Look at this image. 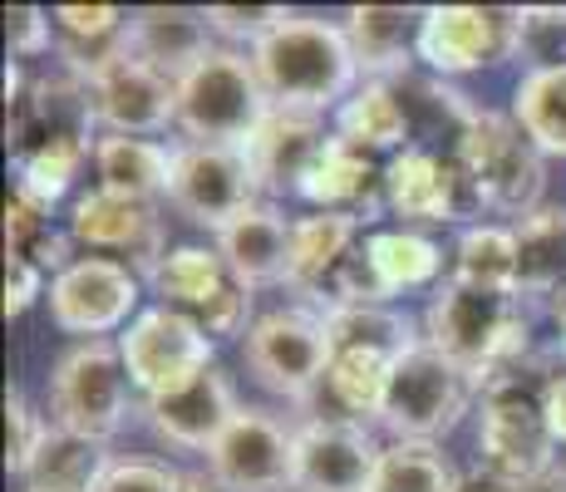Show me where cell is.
Listing matches in <instances>:
<instances>
[{
  "instance_id": "1",
  "label": "cell",
  "mask_w": 566,
  "mask_h": 492,
  "mask_svg": "<svg viewBox=\"0 0 566 492\" xmlns=\"http://www.w3.org/2000/svg\"><path fill=\"white\" fill-rule=\"evenodd\" d=\"M256 80L266 90L271 104L281 108H340L345 98L360 90V60L350 50L345 25H331L321 15H296L291 10L271 35H261L252 45Z\"/></svg>"
},
{
  "instance_id": "2",
  "label": "cell",
  "mask_w": 566,
  "mask_h": 492,
  "mask_svg": "<svg viewBox=\"0 0 566 492\" xmlns=\"http://www.w3.org/2000/svg\"><path fill=\"white\" fill-rule=\"evenodd\" d=\"M423 341L459 359L478 385L497 375V369L527 359L532 349V315L522 295L473 291L463 281H443L433 291L429 311H423Z\"/></svg>"
},
{
  "instance_id": "3",
  "label": "cell",
  "mask_w": 566,
  "mask_h": 492,
  "mask_svg": "<svg viewBox=\"0 0 566 492\" xmlns=\"http://www.w3.org/2000/svg\"><path fill=\"white\" fill-rule=\"evenodd\" d=\"M552 369L542 359H517V365L497 369L483 385V429H478V453H483V473L503 478V483H527V478L547 473L552 439L547 414H542V389H547Z\"/></svg>"
},
{
  "instance_id": "4",
  "label": "cell",
  "mask_w": 566,
  "mask_h": 492,
  "mask_svg": "<svg viewBox=\"0 0 566 492\" xmlns=\"http://www.w3.org/2000/svg\"><path fill=\"white\" fill-rule=\"evenodd\" d=\"M468 188H473L478 207L503 217H527L542 207V188H547V153L532 144L517 128L513 114H493V108H478L473 124L463 128V138L453 144Z\"/></svg>"
},
{
  "instance_id": "5",
  "label": "cell",
  "mask_w": 566,
  "mask_h": 492,
  "mask_svg": "<svg viewBox=\"0 0 566 492\" xmlns=\"http://www.w3.org/2000/svg\"><path fill=\"white\" fill-rule=\"evenodd\" d=\"M271 98L256 80L252 50L217 45L188 80H178V128L188 144H232L242 148L266 118Z\"/></svg>"
},
{
  "instance_id": "6",
  "label": "cell",
  "mask_w": 566,
  "mask_h": 492,
  "mask_svg": "<svg viewBox=\"0 0 566 492\" xmlns=\"http://www.w3.org/2000/svg\"><path fill=\"white\" fill-rule=\"evenodd\" d=\"M478 389L483 385L468 375L459 359H449L443 349H433L423 341V345H413L409 355H399L395 369H389L379 423H385L399 443H433L439 433L459 429V419L468 414Z\"/></svg>"
},
{
  "instance_id": "7",
  "label": "cell",
  "mask_w": 566,
  "mask_h": 492,
  "mask_svg": "<svg viewBox=\"0 0 566 492\" xmlns=\"http://www.w3.org/2000/svg\"><path fill=\"white\" fill-rule=\"evenodd\" d=\"M128 365L118 341H80L50 375V419L80 439H114L128 419Z\"/></svg>"
},
{
  "instance_id": "8",
  "label": "cell",
  "mask_w": 566,
  "mask_h": 492,
  "mask_svg": "<svg viewBox=\"0 0 566 492\" xmlns=\"http://www.w3.org/2000/svg\"><path fill=\"white\" fill-rule=\"evenodd\" d=\"M242 355L271 394L311 399L331 369V325L311 305H281L252 321V331L242 335Z\"/></svg>"
},
{
  "instance_id": "9",
  "label": "cell",
  "mask_w": 566,
  "mask_h": 492,
  "mask_svg": "<svg viewBox=\"0 0 566 492\" xmlns=\"http://www.w3.org/2000/svg\"><path fill=\"white\" fill-rule=\"evenodd\" d=\"M148 286H154L158 305L198 321L212 341H232V335L252 331L247 315H252V291L232 276V266L222 261V251L207 247H178L148 271Z\"/></svg>"
},
{
  "instance_id": "10",
  "label": "cell",
  "mask_w": 566,
  "mask_h": 492,
  "mask_svg": "<svg viewBox=\"0 0 566 492\" xmlns=\"http://www.w3.org/2000/svg\"><path fill=\"white\" fill-rule=\"evenodd\" d=\"M168 202L198 227H232L261 202V182L247 148L232 144H178L172 148V188Z\"/></svg>"
},
{
  "instance_id": "11",
  "label": "cell",
  "mask_w": 566,
  "mask_h": 492,
  "mask_svg": "<svg viewBox=\"0 0 566 492\" xmlns=\"http://www.w3.org/2000/svg\"><path fill=\"white\" fill-rule=\"evenodd\" d=\"M118 349H124L128 379L144 389V399H158V394L192 385V379L217 365L212 335L198 321H188V315L168 311V305L138 311V321L118 335Z\"/></svg>"
},
{
  "instance_id": "12",
  "label": "cell",
  "mask_w": 566,
  "mask_h": 492,
  "mask_svg": "<svg viewBox=\"0 0 566 492\" xmlns=\"http://www.w3.org/2000/svg\"><path fill=\"white\" fill-rule=\"evenodd\" d=\"M522 50V10L493 6H429L419 25V60L439 80L493 70Z\"/></svg>"
},
{
  "instance_id": "13",
  "label": "cell",
  "mask_w": 566,
  "mask_h": 492,
  "mask_svg": "<svg viewBox=\"0 0 566 492\" xmlns=\"http://www.w3.org/2000/svg\"><path fill=\"white\" fill-rule=\"evenodd\" d=\"M138 271H128L114 257H80L70 271L50 281V321L64 335L104 341L114 331H128L138 321Z\"/></svg>"
},
{
  "instance_id": "14",
  "label": "cell",
  "mask_w": 566,
  "mask_h": 492,
  "mask_svg": "<svg viewBox=\"0 0 566 492\" xmlns=\"http://www.w3.org/2000/svg\"><path fill=\"white\" fill-rule=\"evenodd\" d=\"M207 473L227 492H291L296 488V433L266 409H247L207 453Z\"/></svg>"
},
{
  "instance_id": "15",
  "label": "cell",
  "mask_w": 566,
  "mask_h": 492,
  "mask_svg": "<svg viewBox=\"0 0 566 492\" xmlns=\"http://www.w3.org/2000/svg\"><path fill=\"white\" fill-rule=\"evenodd\" d=\"M84 90H90V114L104 134L154 138L178 124V84L168 74L148 70L134 54H118L114 64L90 74Z\"/></svg>"
},
{
  "instance_id": "16",
  "label": "cell",
  "mask_w": 566,
  "mask_h": 492,
  "mask_svg": "<svg viewBox=\"0 0 566 492\" xmlns=\"http://www.w3.org/2000/svg\"><path fill=\"white\" fill-rule=\"evenodd\" d=\"M70 237L90 251H114V261L124 257V266L134 261L144 276L168 257V227H163L158 207L138 202V197L104 192V188L74 197Z\"/></svg>"
},
{
  "instance_id": "17",
  "label": "cell",
  "mask_w": 566,
  "mask_h": 492,
  "mask_svg": "<svg viewBox=\"0 0 566 492\" xmlns=\"http://www.w3.org/2000/svg\"><path fill=\"white\" fill-rule=\"evenodd\" d=\"M385 207L405 222L423 227H443V222H463L478 207L473 188H468L459 158H443L433 148H405L385 163Z\"/></svg>"
},
{
  "instance_id": "18",
  "label": "cell",
  "mask_w": 566,
  "mask_h": 492,
  "mask_svg": "<svg viewBox=\"0 0 566 492\" xmlns=\"http://www.w3.org/2000/svg\"><path fill=\"white\" fill-rule=\"evenodd\" d=\"M379 448L360 419H311L296 429V488L301 492H369Z\"/></svg>"
},
{
  "instance_id": "19",
  "label": "cell",
  "mask_w": 566,
  "mask_h": 492,
  "mask_svg": "<svg viewBox=\"0 0 566 492\" xmlns=\"http://www.w3.org/2000/svg\"><path fill=\"white\" fill-rule=\"evenodd\" d=\"M325 114H311V108H281L271 104L266 118L256 124V134L247 138V158H252V172L266 197L281 192H301L311 163L321 158L325 148Z\"/></svg>"
},
{
  "instance_id": "20",
  "label": "cell",
  "mask_w": 566,
  "mask_h": 492,
  "mask_svg": "<svg viewBox=\"0 0 566 492\" xmlns=\"http://www.w3.org/2000/svg\"><path fill=\"white\" fill-rule=\"evenodd\" d=\"M144 414L154 423V433L172 448H188V453H212V443L227 433V423L242 414L237 404V389L222 369H207L192 385L158 394V399H144Z\"/></svg>"
},
{
  "instance_id": "21",
  "label": "cell",
  "mask_w": 566,
  "mask_h": 492,
  "mask_svg": "<svg viewBox=\"0 0 566 492\" xmlns=\"http://www.w3.org/2000/svg\"><path fill=\"white\" fill-rule=\"evenodd\" d=\"M212 25H207V10L188 6H144L128 15V54L144 60L148 70L168 74L172 84L188 80L192 70L212 54Z\"/></svg>"
},
{
  "instance_id": "22",
  "label": "cell",
  "mask_w": 566,
  "mask_h": 492,
  "mask_svg": "<svg viewBox=\"0 0 566 492\" xmlns=\"http://www.w3.org/2000/svg\"><path fill=\"white\" fill-rule=\"evenodd\" d=\"M296 197H306L315 212H350L360 222H375L379 202H385V168H375V153L331 134Z\"/></svg>"
},
{
  "instance_id": "23",
  "label": "cell",
  "mask_w": 566,
  "mask_h": 492,
  "mask_svg": "<svg viewBox=\"0 0 566 492\" xmlns=\"http://www.w3.org/2000/svg\"><path fill=\"white\" fill-rule=\"evenodd\" d=\"M217 251L232 266V276L247 291L261 286H286L291 266V222L271 202H256L252 212H242L232 227L217 232Z\"/></svg>"
},
{
  "instance_id": "24",
  "label": "cell",
  "mask_w": 566,
  "mask_h": 492,
  "mask_svg": "<svg viewBox=\"0 0 566 492\" xmlns=\"http://www.w3.org/2000/svg\"><path fill=\"white\" fill-rule=\"evenodd\" d=\"M419 25H423V10H405V6L345 10V35H350V50L360 60V74L385 84L389 74L409 80V60L419 54Z\"/></svg>"
},
{
  "instance_id": "25",
  "label": "cell",
  "mask_w": 566,
  "mask_h": 492,
  "mask_svg": "<svg viewBox=\"0 0 566 492\" xmlns=\"http://www.w3.org/2000/svg\"><path fill=\"white\" fill-rule=\"evenodd\" d=\"M365 222L350 212H311L291 222V266H286V286L301 291L311 301L325 281L335 276L345 257L360 247Z\"/></svg>"
},
{
  "instance_id": "26",
  "label": "cell",
  "mask_w": 566,
  "mask_h": 492,
  "mask_svg": "<svg viewBox=\"0 0 566 492\" xmlns=\"http://www.w3.org/2000/svg\"><path fill=\"white\" fill-rule=\"evenodd\" d=\"M94 172H99L104 192L158 202L172 188V148H163L158 138L104 134V138H94Z\"/></svg>"
},
{
  "instance_id": "27",
  "label": "cell",
  "mask_w": 566,
  "mask_h": 492,
  "mask_svg": "<svg viewBox=\"0 0 566 492\" xmlns=\"http://www.w3.org/2000/svg\"><path fill=\"white\" fill-rule=\"evenodd\" d=\"M335 134L350 138L365 153H405L413 144L405 98L385 80H365L360 90L335 108Z\"/></svg>"
},
{
  "instance_id": "28",
  "label": "cell",
  "mask_w": 566,
  "mask_h": 492,
  "mask_svg": "<svg viewBox=\"0 0 566 492\" xmlns=\"http://www.w3.org/2000/svg\"><path fill=\"white\" fill-rule=\"evenodd\" d=\"M517 237V295H562L566 291V207H537L522 222Z\"/></svg>"
},
{
  "instance_id": "29",
  "label": "cell",
  "mask_w": 566,
  "mask_h": 492,
  "mask_svg": "<svg viewBox=\"0 0 566 492\" xmlns=\"http://www.w3.org/2000/svg\"><path fill=\"white\" fill-rule=\"evenodd\" d=\"M365 257H369V271H375L379 291H385V301H395V295H405V291H419V286H433L443 271V247L433 242V237L413 232V227L369 232Z\"/></svg>"
},
{
  "instance_id": "30",
  "label": "cell",
  "mask_w": 566,
  "mask_h": 492,
  "mask_svg": "<svg viewBox=\"0 0 566 492\" xmlns=\"http://www.w3.org/2000/svg\"><path fill=\"white\" fill-rule=\"evenodd\" d=\"M453 281L473 291H497V295H517V237L513 227L497 222H478L468 227L453 247Z\"/></svg>"
},
{
  "instance_id": "31",
  "label": "cell",
  "mask_w": 566,
  "mask_h": 492,
  "mask_svg": "<svg viewBox=\"0 0 566 492\" xmlns=\"http://www.w3.org/2000/svg\"><path fill=\"white\" fill-rule=\"evenodd\" d=\"M513 118L542 153L566 158V64L522 74L513 94Z\"/></svg>"
},
{
  "instance_id": "32",
  "label": "cell",
  "mask_w": 566,
  "mask_h": 492,
  "mask_svg": "<svg viewBox=\"0 0 566 492\" xmlns=\"http://www.w3.org/2000/svg\"><path fill=\"white\" fill-rule=\"evenodd\" d=\"M325 325H331V349H379L399 359L423 345L419 325L395 305H340V311H325Z\"/></svg>"
},
{
  "instance_id": "33",
  "label": "cell",
  "mask_w": 566,
  "mask_h": 492,
  "mask_svg": "<svg viewBox=\"0 0 566 492\" xmlns=\"http://www.w3.org/2000/svg\"><path fill=\"white\" fill-rule=\"evenodd\" d=\"M104 468H108L104 443L80 439V433L50 423L45 443H40L35 463H30V473H25V483L30 488H54V492H90Z\"/></svg>"
},
{
  "instance_id": "34",
  "label": "cell",
  "mask_w": 566,
  "mask_h": 492,
  "mask_svg": "<svg viewBox=\"0 0 566 492\" xmlns=\"http://www.w3.org/2000/svg\"><path fill=\"white\" fill-rule=\"evenodd\" d=\"M90 153H94L90 134L54 138V144L25 153V158H20V182H15V192L25 197L30 207H40V212L50 217L54 202H60V197L74 188V178H80V168H84V158H90Z\"/></svg>"
},
{
  "instance_id": "35",
  "label": "cell",
  "mask_w": 566,
  "mask_h": 492,
  "mask_svg": "<svg viewBox=\"0 0 566 492\" xmlns=\"http://www.w3.org/2000/svg\"><path fill=\"white\" fill-rule=\"evenodd\" d=\"M389 369H395V355H379V349H331V369H325V389L335 394L350 419H365L385 404L389 389Z\"/></svg>"
},
{
  "instance_id": "36",
  "label": "cell",
  "mask_w": 566,
  "mask_h": 492,
  "mask_svg": "<svg viewBox=\"0 0 566 492\" xmlns=\"http://www.w3.org/2000/svg\"><path fill=\"white\" fill-rule=\"evenodd\" d=\"M459 488V473L443 458L439 443H389L379 453L375 483L369 492H453Z\"/></svg>"
},
{
  "instance_id": "37",
  "label": "cell",
  "mask_w": 566,
  "mask_h": 492,
  "mask_svg": "<svg viewBox=\"0 0 566 492\" xmlns=\"http://www.w3.org/2000/svg\"><path fill=\"white\" fill-rule=\"evenodd\" d=\"M45 433H50V419L30 409L20 389H10L6 394V468L10 473H20V478L30 473V463H35Z\"/></svg>"
},
{
  "instance_id": "38",
  "label": "cell",
  "mask_w": 566,
  "mask_h": 492,
  "mask_svg": "<svg viewBox=\"0 0 566 492\" xmlns=\"http://www.w3.org/2000/svg\"><path fill=\"white\" fill-rule=\"evenodd\" d=\"M182 473L158 458H108V468L94 478L90 492H178Z\"/></svg>"
},
{
  "instance_id": "39",
  "label": "cell",
  "mask_w": 566,
  "mask_h": 492,
  "mask_svg": "<svg viewBox=\"0 0 566 492\" xmlns=\"http://www.w3.org/2000/svg\"><path fill=\"white\" fill-rule=\"evenodd\" d=\"M286 15H291V10H281V6H212V10H207V25H212L217 40H232V50L237 45L252 50L256 40L271 35V30H276Z\"/></svg>"
},
{
  "instance_id": "40",
  "label": "cell",
  "mask_w": 566,
  "mask_h": 492,
  "mask_svg": "<svg viewBox=\"0 0 566 492\" xmlns=\"http://www.w3.org/2000/svg\"><path fill=\"white\" fill-rule=\"evenodd\" d=\"M6 35H10V54H15V64L40 60V54H50V50H54L50 10H35V6H10V10H6Z\"/></svg>"
},
{
  "instance_id": "41",
  "label": "cell",
  "mask_w": 566,
  "mask_h": 492,
  "mask_svg": "<svg viewBox=\"0 0 566 492\" xmlns=\"http://www.w3.org/2000/svg\"><path fill=\"white\" fill-rule=\"evenodd\" d=\"M45 212L40 207H30L20 192L6 197V261H20L30 247H35V237L45 232Z\"/></svg>"
},
{
  "instance_id": "42",
  "label": "cell",
  "mask_w": 566,
  "mask_h": 492,
  "mask_svg": "<svg viewBox=\"0 0 566 492\" xmlns=\"http://www.w3.org/2000/svg\"><path fill=\"white\" fill-rule=\"evenodd\" d=\"M40 286H45V276L30 261H6V321L25 315L40 301Z\"/></svg>"
},
{
  "instance_id": "43",
  "label": "cell",
  "mask_w": 566,
  "mask_h": 492,
  "mask_svg": "<svg viewBox=\"0 0 566 492\" xmlns=\"http://www.w3.org/2000/svg\"><path fill=\"white\" fill-rule=\"evenodd\" d=\"M542 414H547L552 439L566 443V375H562V369H552L547 389H542Z\"/></svg>"
},
{
  "instance_id": "44",
  "label": "cell",
  "mask_w": 566,
  "mask_h": 492,
  "mask_svg": "<svg viewBox=\"0 0 566 492\" xmlns=\"http://www.w3.org/2000/svg\"><path fill=\"white\" fill-rule=\"evenodd\" d=\"M513 492H566V468H547V473L527 478V483H513Z\"/></svg>"
},
{
  "instance_id": "45",
  "label": "cell",
  "mask_w": 566,
  "mask_h": 492,
  "mask_svg": "<svg viewBox=\"0 0 566 492\" xmlns=\"http://www.w3.org/2000/svg\"><path fill=\"white\" fill-rule=\"evenodd\" d=\"M453 492H513V483H503V478H493V473H473V478H459Z\"/></svg>"
},
{
  "instance_id": "46",
  "label": "cell",
  "mask_w": 566,
  "mask_h": 492,
  "mask_svg": "<svg viewBox=\"0 0 566 492\" xmlns=\"http://www.w3.org/2000/svg\"><path fill=\"white\" fill-rule=\"evenodd\" d=\"M178 492H227V488L217 483L212 473H182V488Z\"/></svg>"
},
{
  "instance_id": "47",
  "label": "cell",
  "mask_w": 566,
  "mask_h": 492,
  "mask_svg": "<svg viewBox=\"0 0 566 492\" xmlns=\"http://www.w3.org/2000/svg\"><path fill=\"white\" fill-rule=\"evenodd\" d=\"M552 315H557V331H562V355H566V291L557 295V305H552Z\"/></svg>"
},
{
  "instance_id": "48",
  "label": "cell",
  "mask_w": 566,
  "mask_h": 492,
  "mask_svg": "<svg viewBox=\"0 0 566 492\" xmlns=\"http://www.w3.org/2000/svg\"><path fill=\"white\" fill-rule=\"evenodd\" d=\"M25 492H54V488H25Z\"/></svg>"
}]
</instances>
